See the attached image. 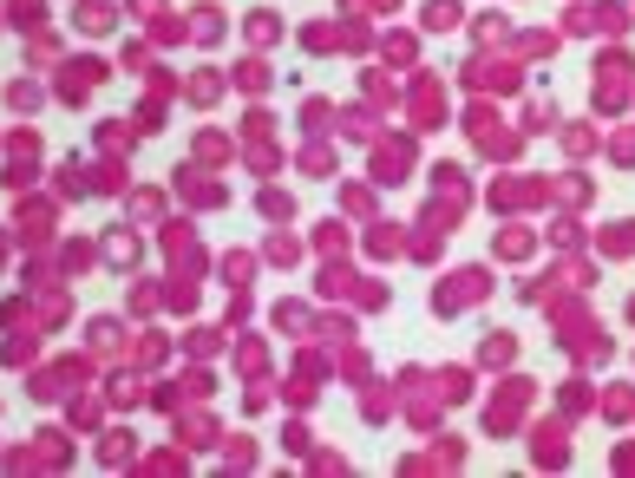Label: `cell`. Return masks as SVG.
Listing matches in <instances>:
<instances>
[{
  "instance_id": "obj_1",
  "label": "cell",
  "mask_w": 635,
  "mask_h": 478,
  "mask_svg": "<svg viewBox=\"0 0 635 478\" xmlns=\"http://www.w3.org/2000/svg\"><path fill=\"white\" fill-rule=\"evenodd\" d=\"M249 40H256V46H275V40H282V20H275L269 7H262V13H249Z\"/></svg>"
},
{
  "instance_id": "obj_2",
  "label": "cell",
  "mask_w": 635,
  "mask_h": 478,
  "mask_svg": "<svg viewBox=\"0 0 635 478\" xmlns=\"http://www.w3.org/2000/svg\"><path fill=\"white\" fill-rule=\"evenodd\" d=\"M256 204H262V217H289V197H282V190H262Z\"/></svg>"
}]
</instances>
